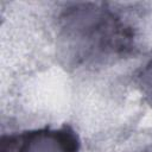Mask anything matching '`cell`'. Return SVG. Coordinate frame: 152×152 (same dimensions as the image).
Segmentation results:
<instances>
[{
	"label": "cell",
	"mask_w": 152,
	"mask_h": 152,
	"mask_svg": "<svg viewBox=\"0 0 152 152\" xmlns=\"http://www.w3.org/2000/svg\"><path fill=\"white\" fill-rule=\"evenodd\" d=\"M55 137H56V140L59 142L63 152H77L78 142L74 132L70 128L64 127L63 129L56 132Z\"/></svg>",
	"instance_id": "6da1fadb"
}]
</instances>
